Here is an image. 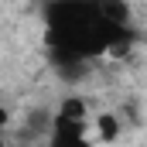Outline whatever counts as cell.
Returning a JSON list of instances; mask_svg holds the SVG:
<instances>
[{
	"mask_svg": "<svg viewBox=\"0 0 147 147\" xmlns=\"http://www.w3.org/2000/svg\"><path fill=\"white\" fill-rule=\"evenodd\" d=\"M96 130H99V140H116V137H120V120H116L113 113H103V116L96 120Z\"/></svg>",
	"mask_w": 147,
	"mask_h": 147,
	"instance_id": "cell-2",
	"label": "cell"
},
{
	"mask_svg": "<svg viewBox=\"0 0 147 147\" xmlns=\"http://www.w3.org/2000/svg\"><path fill=\"white\" fill-rule=\"evenodd\" d=\"M3 120H7V113H3V110H0V127H3Z\"/></svg>",
	"mask_w": 147,
	"mask_h": 147,
	"instance_id": "cell-3",
	"label": "cell"
},
{
	"mask_svg": "<svg viewBox=\"0 0 147 147\" xmlns=\"http://www.w3.org/2000/svg\"><path fill=\"white\" fill-rule=\"evenodd\" d=\"M51 140H89V127L82 116H55L51 120Z\"/></svg>",
	"mask_w": 147,
	"mask_h": 147,
	"instance_id": "cell-1",
	"label": "cell"
}]
</instances>
